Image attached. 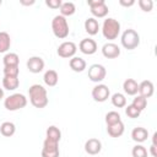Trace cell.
<instances>
[{
  "mask_svg": "<svg viewBox=\"0 0 157 157\" xmlns=\"http://www.w3.org/2000/svg\"><path fill=\"white\" fill-rule=\"evenodd\" d=\"M28 94H29V101L31 104L34 108H44L48 104V93L47 90L42 86V85H32L28 90Z\"/></svg>",
  "mask_w": 157,
  "mask_h": 157,
  "instance_id": "cell-1",
  "label": "cell"
},
{
  "mask_svg": "<svg viewBox=\"0 0 157 157\" xmlns=\"http://www.w3.org/2000/svg\"><path fill=\"white\" fill-rule=\"evenodd\" d=\"M52 31L56 38H59V39L66 38L70 32L66 17H64L61 15L54 16V18L52 20Z\"/></svg>",
  "mask_w": 157,
  "mask_h": 157,
  "instance_id": "cell-2",
  "label": "cell"
},
{
  "mask_svg": "<svg viewBox=\"0 0 157 157\" xmlns=\"http://www.w3.org/2000/svg\"><path fill=\"white\" fill-rule=\"evenodd\" d=\"M120 33V23L118 20L108 17L104 20L103 26H102V34L105 39L108 40H113L117 39L118 36Z\"/></svg>",
  "mask_w": 157,
  "mask_h": 157,
  "instance_id": "cell-3",
  "label": "cell"
},
{
  "mask_svg": "<svg viewBox=\"0 0 157 157\" xmlns=\"http://www.w3.org/2000/svg\"><path fill=\"white\" fill-rule=\"evenodd\" d=\"M120 42H121V45L128 49V50H132L135 48L139 47L140 44V34L132 29V28H128L123 32L121 34V38H120Z\"/></svg>",
  "mask_w": 157,
  "mask_h": 157,
  "instance_id": "cell-4",
  "label": "cell"
},
{
  "mask_svg": "<svg viewBox=\"0 0 157 157\" xmlns=\"http://www.w3.org/2000/svg\"><path fill=\"white\" fill-rule=\"evenodd\" d=\"M26 105H27V98L22 93H13V94L9 96L7 98H5V101H4V107L10 112L22 109Z\"/></svg>",
  "mask_w": 157,
  "mask_h": 157,
  "instance_id": "cell-5",
  "label": "cell"
},
{
  "mask_svg": "<svg viewBox=\"0 0 157 157\" xmlns=\"http://www.w3.org/2000/svg\"><path fill=\"white\" fill-rule=\"evenodd\" d=\"M88 6H90V11L91 13L94 16V18H103L108 15V6L105 4L104 0H90L87 1Z\"/></svg>",
  "mask_w": 157,
  "mask_h": 157,
  "instance_id": "cell-6",
  "label": "cell"
},
{
  "mask_svg": "<svg viewBox=\"0 0 157 157\" xmlns=\"http://www.w3.org/2000/svg\"><path fill=\"white\" fill-rule=\"evenodd\" d=\"M59 141L45 137L42 148V157H59Z\"/></svg>",
  "mask_w": 157,
  "mask_h": 157,
  "instance_id": "cell-7",
  "label": "cell"
},
{
  "mask_svg": "<svg viewBox=\"0 0 157 157\" xmlns=\"http://www.w3.org/2000/svg\"><path fill=\"white\" fill-rule=\"evenodd\" d=\"M107 70L103 65L101 64H93L88 67V78L92 82H102L105 78Z\"/></svg>",
  "mask_w": 157,
  "mask_h": 157,
  "instance_id": "cell-8",
  "label": "cell"
},
{
  "mask_svg": "<svg viewBox=\"0 0 157 157\" xmlns=\"http://www.w3.org/2000/svg\"><path fill=\"white\" fill-rule=\"evenodd\" d=\"M76 50H77V47L74 42H63L59 47H58V55L60 58H64V59H71L75 56L76 54Z\"/></svg>",
  "mask_w": 157,
  "mask_h": 157,
  "instance_id": "cell-9",
  "label": "cell"
},
{
  "mask_svg": "<svg viewBox=\"0 0 157 157\" xmlns=\"http://www.w3.org/2000/svg\"><path fill=\"white\" fill-rule=\"evenodd\" d=\"M110 96V91L107 85L98 83L92 88V98L96 102H105Z\"/></svg>",
  "mask_w": 157,
  "mask_h": 157,
  "instance_id": "cell-10",
  "label": "cell"
},
{
  "mask_svg": "<svg viewBox=\"0 0 157 157\" xmlns=\"http://www.w3.org/2000/svg\"><path fill=\"white\" fill-rule=\"evenodd\" d=\"M78 49L86 55H92L97 52V43L92 38H83L78 44Z\"/></svg>",
  "mask_w": 157,
  "mask_h": 157,
  "instance_id": "cell-11",
  "label": "cell"
},
{
  "mask_svg": "<svg viewBox=\"0 0 157 157\" xmlns=\"http://www.w3.org/2000/svg\"><path fill=\"white\" fill-rule=\"evenodd\" d=\"M26 65L32 74H39L44 69V60L40 56H31L27 60Z\"/></svg>",
  "mask_w": 157,
  "mask_h": 157,
  "instance_id": "cell-12",
  "label": "cell"
},
{
  "mask_svg": "<svg viewBox=\"0 0 157 157\" xmlns=\"http://www.w3.org/2000/svg\"><path fill=\"white\" fill-rule=\"evenodd\" d=\"M102 54L107 59H115L120 55V48L115 43L109 42L102 47Z\"/></svg>",
  "mask_w": 157,
  "mask_h": 157,
  "instance_id": "cell-13",
  "label": "cell"
},
{
  "mask_svg": "<svg viewBox=\"0 0 157 157\" xmlns=\"http://www.w3.org/2000/svg\"><path fill=\"white\" fill-rule=\"evenodd\" d=\"M101 150H102V142L98 139H88L85 142V151L91 156L98 155Z\"/></svg>",
  "mask_w": 157,
  "mask_h": 157,
  "instance_id": "cell-14",
  "label": "cell"
},
{
  "mask_svg": "<svg viewBox=\"0 0 157 157\" xmlns=\"http://www.w3.org/2000/svg\"><path fill=\"white\" fill-rule=\"evenodd\" d=\"M137 92H139V96L147 99V98L152 97V94L155 92V86L150 80H145L141 83H139V91Z\"/></svg>",
  "mask_w": 157,
  "mask_h": 157,
  "instance_id": "cell-15",
  "label": "cell"
},
{
  "mask_svg": "<svg viewBox=\"0 0 157 157\" xmlns=\"http://www.w3.org/2000/svg\"><path fill=\"white\" fill-rule=\"evenodd\" d=\"M124 130H125V126L121 120L112 125H107V132L110 137H120L124 134Z\"/></svg>",
  "mask_w": 157,
  "mask_h": 157,
  "instance_id": "cell-16",
  "label": "cell"
},
{
  "mask_svg": "<svg viewBox=\"0 0 157 157\" xmlns=\"http://www.w3.org/2000/svg\"><path fill=\"white\" fill-rule=\"evenodd\" d=\"M147 137H148V131L142 126H136L131 131V139L137 144H141V142L146 141Z\"/></svg>",
  "mask_w": 157,
  "mask_h": 157,
  "instance_id": "cell-17",
  "label": "cell"
},
{
  "mask_svg": "<svg viewBox=\"0 0 157 157\" xmlns=\"http://www.w3.org/2000/svg\"><path fill=\"white\" fill-rule=\"evenodd\" d=\"M123 90L128 96H135L139 91V83L134 78H126L123 82Z\"/></svg>",
  "mask_w": 157,
  "mask_h": 157,
  "instance_id": "cell-18",
  "label": "cell"
},
{
  "mask_svg": "<svg viewBox=\"0 0 157 157\" xmlns=\"http://www.w3.org/2000/svg\"><path fill=\"white\" fill-rule=\"evenodd\" d=\"M85 31L90 34V36H94L98 33L99 31V23L94 17H88L85 21Z\"/></svg>",
  "mask_w": 157,
  "mask_h": 157,
  "instance_id": "cell-19",
  "label": "cell"
},
{
  "mask_svg": "<svg viewBox=\"0 0 157 157\" xmlns=\"http://www.w3.org/2000/svg\"><path fill=\"white\" fill-rule=\"evenodd\" d=\"M69 65H70V69L75 72H82L86 69V61L80 56L71 58L69 61Z\"/></svg>",
  "mask_w": 157,
  "mask_h": 157,
  "instance_id": "cell-20",
  "label": "cell"
},
{
  "mask_svg": "<svg viewBox=\"0 0 157 157\" xmlns=\"http://www.w3.org/2000/svg\"><path fill=\"white\" fill-rule=\"evenodd\" d=\"M43 81L47 86L49 87H54L56 86L58 81H59V76H58V72L55 70H47L44 72V76H43Z\"/></svg>",
  "mask_w": 157,
  "mask_h": 157,
  "instance_id": "cell-21",
  "label": "cell"
},
{
  "mask_svg": "<svg viewBox=\"0 0 157 157\" xmlns=\"http://www.w3.org/2000/svg\"><path fill=\"white\" fill-rule=\"evenodd\" d=\"M20 85L18 77H12V76H4L2 78V86L7 91H15Z\"/></svg>",
  "mask_w": 157,
  "mask_h": 157,
  "instance_id": "cell-22",
  "label": "cell"
},
{
  "mask_svg": "<svg viewBox=\"0 0 157 157\" xmlns=\"http://www.w3.org/2000/svg\"><path fill=\"white\" fill-rule=\"evenodd\" d=\"M15 131H16V126H15V124L11 123V121H4V123L0 125V132H1V135L5 136V137L12 136V135L15 134Z\"/></svg>",
  "mask_w": 157,
  "mask_h": 157,
  "instance_id": "cell-23",
  "label": "cell"
},
{
  "mask_svg": "<svg viewBox=\"0 0 157 157\" xmlns=\"http://www.w3.org/2000/svg\"><path fill=\"white\" fill-rule=\"evenodd\" d=\"M60 15L64 16V17H67V16H71L75 13L76 11V6L74 2L71 1H66V2H63L61 6H60Z\"/></svg>",
  "mask_w": 157,
  "mask_h": 157,
  "instance_id": "cell-24",
  "label": "cell"
},
{
  "mask_svg": "<svg viewBox=\"0 0 157 157\" xmlns=\"http://www.w3.org/2000/svg\"><path fill=\"white\" fill-rule=\"evenodd\" d=\"M11 38L7 32H0V53H6L10 49Z\"/></svg>",
  "mask_w": 157,
  "mask_h": 157,
  "instance_id": "cell-25",
  "label": "cell"
},
{
  "mask_svg": "<svg viewBox=\"0 0 157 157\" xmlns=\"http://www.w3.org/2000/svg\"><path fill=\"white\" fill-rule=\"evenodd\" d=\"M2 63H4V66H18L20 58L16 53H7L5 54Z\"/></svg>",
  "mask_w": 157,
  "mask_h": 157,
  "instance_id": "cell-26",
  "label": "cell"
},
{
  "mask_svg": "<svg viewBox=\"0 0 157 157\" xmlns=\"http://www.w3.org/2000/svg\"><path fill=\"white\" fill-rule=\"evenodd\" d=\"M110 99H112V104H113L114 107H117V108H124V107L126 105V98H125V96H124L123 93H120V92L114 93Z\"/></svg>",
  "mask_w": 157,
  "mask_h": 157,
  "instance_id": "cell-27",
  "label": "cell"
},
{
  "mask_svg": "<svg viewBox=\"0 0 157 157\" xmlns=\"http://www.w3.org/2000/svg\"><path fill=\"white\" fill-rule=\"evenodd\" d=\"M45 137H49V139L60 141V139H61V131H60V129L56 128L55 125H50V126L47 129V131H45Z\"/></svg>",
  "mask_w": 157,
  "mask_h": 157,
  "instance_id": "cell-28",
  "label": "cell"
},
{
  "mask_svg": "<svg viewBox=\"0 0 157 157\" xmlns=\"http://www.w3.org/2000/svg\"><path fill=\"white\" fill-rule=\"evenodd\" d=\"M120 120H121L120 114H119L118 112H115V110L108 112V113L105 114V123H107V125H112V124L118 123V121H120Z\"/></svg>",
  "mask_w": 157,
  "mask_h": 157,
  "instance_id": "cell-29",
  "label": "cell"
},
{
  "mask_svg": "<svg viewBox=\"0 0 157 157\" xmlns=\"http://www.w3.org/2000/svg\"><path fill=\"white\" fill-rule=\"evenodd\" d=\"M131 104H132L136 109H139L140 112H142V110L146 108V105H147V99L144 98V97H141V96H136V97L134 98V101H132Z\"/></svg>",
  "mask_w": 157,
  "mask_h": 157,
  "instance_id": "cell-30",
  "label": "cell"
},
{
  "mask_svg": "<svg viewBox=\"0 0 157 157\" xmlns=\"http://www.w3.org/2000/svg\"><path fill=\"white\" fill-rule=\"evenodd\" d=\"M131 155H132V157H147L148 153H147V150H146L145 146H142V145H136V146L132 147Z\"/></svg>",
  "mask_w": 157,
  "mask_h": 157,
  "instance_id": "cell-31",
  "label": "cell"
},
{
  "mask_svg": "<svg viewBox=\"0 0 157 157\" xmlns=\"http://www.w3.org/2000/svg\"><path fill=\"white\" fill-rule=\"evenodd\" d=\"M125 114L130 118V119H135V118H139L141 112L139 109H136L132 104H129V105H125Z\"/></svg>",
  "mask_w": 157,
  "mask_h": 157,
  "instance_id": "cell-32",
  "label": "cell"
},
{
  "mask_svg": "<svg viewBox=\"0 0 157 157\" xmlns=\"http://www.w3.org/2000/svg\"><path fill=\"white\" fill-rule=\"evenodd\" d=\"M18 72H20L18 66H4V76L18 77Z\"/></svg>",
  "mask_w": 157,
  "mask_h": 157,
  "instance_id": "cell-33",
  "label": "cell"
},
{
  "mask_svg": "<svg viewBox=\"0 0 157 157\" xmlns=\"http://www.w3.org/2000/svg\"><path fill=\"white\" fill-rule=\"evenodd\" d=\"M139 6L144 12H150L153 7V1L152 0H139Z\"/></svg>",
  "mask_w": 157,
  "mask_h": 157,
  "instance_id": "cell-34",
  "label": "cell"
},
{
  "mask_svg": "<svg viewBox=\"0 0 157 157\" xmlns=\"http://www.w3.org/2000/svg\"><path fill=\"white\" fill-rule=\"evenodd\" d=\"M61 4H63L61 0H45V5H47L48 7H50V9H53V10L60 9Z\"/></svg>",
  "mask_w": 157,
  "mask_h": 157,
  "instance_id": "cell-35",
  "label": "cell"
},
{
  "mask_svg": "<svg viewBox=\"0 0 157 157\" xmlns=\"http://www.w3.org/2000/svg\"><path fill=\"white\" fill-rule=\"evenodd\" d=\"M119 4L121 5V6H124V7H130V6H132L134 4H135V1L134 0H119Z\"/></svg>",
  "mask_w": 157,
  "mask_h": 157,
  "instance_id": "cell-36",
  "label": "cell"
},
{
  "mask_svg": "<svg viewBox=\"0 0 157 157\" xmlns=\"http://www.w3.org/2000/svg\"><path fill=\"white\" fill-rule=\"evenodd\" d=\"M150 152H151L152 157H157V146H155V145L151 144V146H150Z\"/></svg>",
  "mask_w": 157,
  "mask_h": 157,
  "instance_id": "cell-37",
  "label": "cell"
},
{
  "mask_svg": "<svg viewBox=\"0 0 157 157\" xmlns=\"http://www.w3.org/2000/svg\"><path fill=\"white\" fill-rule=\"evenodd\" d=\"M20 4H21V5H25V6H29V5H33V4H34V0H29V1L20 0Z\"/></svg>",
  "mask_w": 157,
  "mask_h": 157,
  "instance_id": "cell-38",
  "label": "cell"
},
{
  "mask_svg": "<svg viewBox=\"0 0 157 157\" xmlns=\"http://www.w3.org/2000/svg\"><path fill=\"white\" fill-rule=\"evenodd\" d=\"M152 145L157 146V132H153L152 135Z\"/></svg>",
  "mask_w": 157,
  "mask_h": 157,
  "instance_id": "cell-39",
  "label": "cell"
},
{
  "mask_svg": "<svg viewBox=\"0 0 157 157\" xmlns=\"http://www.w3.org/2000/svg\"><path fill=\"white\" fill-rule=\"evenodd\" d=\"M2 98H4V90L0 88V99H2Z\"/></svg>",
  "mask_w": 157,
  "mask_h": 157,
  "instance_id": "cell-40",
  "label": "cell"
},
{
  "mask_svg": "<svg viewBox=\"0 0 157 157\" xmlns=\"http://www.w3.org/2000/svg\"><path fill=\"white\" fill-rule=\"evenodd\" d=\"M1 4H2V1H1V0H0V6H1Z\"/></svg>",
  "mask_w": 157,
  "mask_h": 157,
  "instance_id": "cell-41",
  "label": "cell"
}]
</instances>
